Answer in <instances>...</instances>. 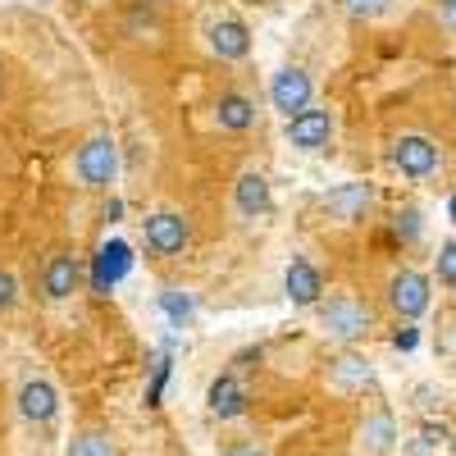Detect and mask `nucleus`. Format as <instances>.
I'll return each mask as SVG.
<instances>
[{"label":"nucleus","instance_id":"1","mask_svg":"<svg viewBox=\"0 0 456 456\" xmlns=\"http://www.w3.org/2000/svg\"><path fill=\"white\" fill-rule=\"evenodd\" d=\"M320 324H324V333H329L333 342H356V338L370 333L374 315H370L365 301H356V297H347V292H338V297H329V306L320 311Z\"/></svg>","mask_w":456,"mask_h":456},{"label":"nucleus","instance_id":"2","mask_svg":"<svg viewBox=\"0 0 456 456\" xmlns=\"http://www.w3.org/2000/svg\"><path fill=\"white\" fill-rule=\"evenodd\" d=\"M73 169H78V178L87 187H110L114 183V169H119V151H114V137L96 133L78 146V160H73Z\"/></svg>","mask_w":456,"mask_h":456},{"label":"nucleus","instance_id":"3","mask_svg":"<svg viewBox=\"0 0 456 456\" xmlns=\"http://www.w3.org/2000/svg\"><path fill=\"white\" fill-rule=\"evenodd\" d=\"M429 274H420V270H402V274H393V283H388V306L402 315V320H415V315H425L429 311Z\"/></svg>","mask_w":456,"mask_h":456},{"label":"nucleus","instance_id":"4","mask_svg":"<svg viewBox=\"0 0 456 456\" xmlns=\"http://www.w3.org/2000/svg\"><path fill=\"white\" fill-rule=\"evenodd\" d=\"M270 101H274V110L288 114V119L306 114L311 110V78H306V69H297V64L279 69L274 83H270Z\"/></svg>","mask_w":456,"mask_h":456},{"label":"nucleus","instance_id":"5","mask_svg":"<svg viewBox=\"0 0 456 456\" xmlns=\"http://www.w3.org/2000/svg\"><path fill=\"white\" fill-rule=\"evenodd\" d=\"M393 165L406 174V178H429L438 169V142L420 137V133H406L393 142Z\"/></svg>","mask_w":456,"mask_h":456},{"label":"nucleus","instance_id":"6","mask_svg":"<svg viewBox=\"0 0 456 456\" xmlns=\"http://www.w3.org/2000/svg\"><path fill=\"white\" fill-rule=\"evenodd\" d=\"M370 206H374V187H370V183H338L333 192H324V210H329L338 224L365 219Z\"/></svg>","mask_w":456,"mask_h":456},{"label":"nucleus","instance_id":"7","mask_svg":"<svg viewBox=\"0 0 456 456\" xmlns=\"http://www.w3.org/2000/svg\"><path fill=\"white\" fill-rule=\"evenodd\" d=\"M187 238H192V228H187L183 215L174 210H160V215H146V247L160 251V256H178L187 247Z\"/></svg>","mask_w":456,"mask_h":456},{"label":"nucleus","instance_id":"8","mask_svg":"<svg viewBox=\"0 0 456 456\" xmlns=\"http://www.w3.org/2000/svg\"><path fill=\"white\" fill-rule=\"evenodd\" d=\"M128 270H133V251H128V242H119V238L105 242V247L96 251V265H92V283H96V292H110Z\"/></svg>","mask_w":456,"mask_h":456},{"label":"nucleus","instance_id":"9","mask_svg":"<svg viewBox=\"0 0 456 456\" xmlns=\"http://www.w3.org/2000/svg\"><path fill=\"white\" fill-rule=\"evenodd\" d=\"M329 133H333L329 110H306V114H297V119H288V142H292L297 151H320V146H329Z\"/></svg>","mask_w":456,"mask_h":456},{"label":"nucleus","instance_id":"10","mask_svg":"<svg viewBox=\"0 0 456 456\" xmlns=\"http://www.w3.org/2000/svg\"><path fill=\"white\" fill-rule=\"evenodd\" d=\"M283 288H288V297L297 301V306H315L320 301V292H324V279H320V270L311 260H292L288 265V274H283Z\"/></svg>","mask_w":456,"mask_h":456},{"label":"nucleus","instance_id":"11","mask_svg":"<svg viewBox=\"0 0 456 456\" xmlns=\"http://www.w3.org/2000/svg\"><path fill=\"white\" fill-rule=\"evenodd\" d=\"M210 51H215L219 60H242V55L251 51V32H247V23H238V19H219V23H210Z\"/></svg>","mask_w":456,"mask_h":456},{"label":"nucleus","instance_id":"12","mask_svg":"<svg viewBox=\"0 0 456 456\" xmlns=\"http://www.w3.org/2000/svg\"><path fill=\"white\" fill-rule=\"evenodd\" d=\"M206 402H210V415H219V420H238V415L247 411V393H242V384L233 374H219L210 384V393H206Z\"/></svg>","mask_w":456,"mask_h":456},{"label":"nucleus","instance_id":"13","mask_svg":"<svg viewBox=\"0 0 456 456\" xmlns=\"http://www.w3.org/2000/svg\"><path fill=\"white\" fill-rule=\"evenodd\" d=\"M215 124H219L224 133L251 128V124H256V101L242 96V92H224V96L215 101Z\"/></svg>","mask_w":456,"mask_h":456},{"label":"nucleus","instance_id":"14","mask_svg":"<svg viewBox=\"0 0 456 456\" xmlns=\"http://www.w3.org/2000/svg\"><path fill=\"white\" fill-rule=\"evenodd\" d=\"M329 374H333V384H338L342 393H361V388L374 384V365H370L365 356H356V352H342V356L329 365Z\"/></svg>","mask_w":456,"mask_h":456},{"label":"nucleus","instance_id":"15","mask_svg":"<svg viewBox=\"0 0 456 456\" xmlns=\"http://www.w3.org/2000/svg\"><path fill=\"white\" fill-rule=\"evenodd\" d=\"M19 411H23V420H51L60 411V397L46 379H28L23 393H19Z\"/></svg>","mask_w":456,"mask_h":456},{"label":"nucleus","instance_id":"16","mask_svg":"<svg viewBox=\"0 0 456 456\" xmlns=\"http://www.w3.org/2000/svg\"><path fill=\"white\" fill-rule=\"evenodd\" d=\"M78 279H83V265L73 260V256H55V260L46 265V274H42V288H46L51 301H64V297H73Z\"/></svg>","mask_w":456,"mask_h":456},{"label":"nucleus","instance_id":"17","mask_svg":"<svg viewBox=\"0 0 456 456\" xmlns=\"http://www.w3.org/2000/svg\"><path fill=\"white\" fill-rule=\"evenodd\" d=\"M233 201H238V210H242V215H251V219H256L265 206H270V183H265V174H260V169H242V174H238Z\"/></svg>","mask_w":456,"mask_h":456},{"label":"nucleus","instance_id":"18","mask_svg":"<svg viewBox=\"0 0 456 456\" xmlns=\"http://www.w3.org/2000/svg\"><path fill=\"white\" fill-rule=\"evenodd\" d=\"M393 438H397L393 415H388V411H374L370 420H365V429H361V443H365V452L384 456V452H393Z\"/></svg>","mask_w":456,"mask_h":456},{"label":"nucleus","instance_id":"19","mask_svg":"<svg viewBox=\"0 0 456 456\" xmlns=\"http://www.w3.org/2000/svg\"><path fill=\"white\" fill-rule=\"evenodd\" d=\"M160 306H165V315H169L174 329H187V324H192V315H197L192 292H178V288H165L160 292Z\"/></svg>","mask_w":456,"mask_h":456},{"label":"nucleus","instance_id":"20","mask_svg":"<svg viewBox=\"0 0 456 456\" xmlns=\"http://www.w3.org/2000/svg\"><path fill=\"white\" fill-rule=\"evenodd\" d=\"M69 456H119V452H114V443L105 434H78L73 447H69Z\"/></svg>","mask_w":456,"mask_h":456},{"label":"nucleus","instance_id":"21","mask_svg":"<svg viewBox=\"0 0 456 456\" xmlns=\"http://www.w3.org/2000/svg\"><path fill=\"white\" fill-rule=\"evenodd\" d=\"M165 384H169V356H160V361H156V370H151V384H146V406H160Z\"/></svg>","mask_w":456,"mask_h":456},{"label":"nucleus","instance_id":"22","mask_svg":"<svg viewBox=\"0 0 456 456\" xmlns=\"http://www.w3.org/2000/svg\"><path fill=\"white\" fill-rule=\"evenodd\" d=\"M438 283L456 288V238L438 247Z\"/></svg>","mask_w":456,"mask_h":456},{"label":"nucleus","instance_id":"23","mask_svg":"<svg viewBox=\"0 0 456 456\" xmlns=\"http://www.w3.org/2000/svg\"><path fill=\"white\" fill-rule=\"evenodd\" d=\"M397 238L406 233V238H415V233H420V210H397Z\"/></svg>","mask_w":456,"mask_h":456},{"label":"nucleus","instance_id":"24","mask_svg":"<svg viewBox=\"0 0 456 456\" xmlns=\"http://www.w3.org/2000/svg\"><path fill=\"white\" fill-rule=\"evenodd\" d=\"M14 297H19V279H14L10 270H0V311L14 306Z\"/></svg>","mask_w":456,"mask_h":456},{"label":"nucleus","instance_id":"25","mask_svg":"<svg viewBox=\"0 0 456 456\" xmlns=\"http://www.w3.org/2000/svg\"><path fill=\"white\" fill-rule=\"evenodd\" d=\"M347 10H352L356 19H370V14H384L388 0H347Z\"/></svg>","mask_w":456,"mask_h":456},{"label":"nucleus","instance_id":"26","mask_svg":"<svg viewBox=\"0 0 456 456\" xmlns=\"http://www.w3.org/2000/svg\"><path fill=\"white\" fill-rule=\"evenodd\" d=\"M415 342H420V333H415V329H411V324H406V329H397V333H393V347H397V352H415Z\"/></svg>","mask_w":456,"mask_h":456},{"label":"nucleus","instance_id":"27","mask_svg":"<svg viewBox=\"0 0 456 456\" xmlns=\"http://www.w3.org/2000/svg\"><path fill=\"white\" fill-rule=\"evenodd\" d=\"M219 456H265V447H256V443H233V447H224Z\"/></svg>","mask_w":456,"mask_h":456},{"label":"nucleus","instance_id":"28","mask_svg":"<svg viewBox=\"0 0 456 456\" xmlns=\"http://www.w3.org/2000/svg\"><path fill=\"white\" fill-rule=\"evenodd\" d=\"M425 443H429V447L447 443V429H443V425H425Z\"/></svg>","mask_w":456,"mask_h":456},{"label":"nucleus","instance_id":"29","mask_svg":"<svg viewBox=\"0 0 456 456\" xmlns=\"http://www.w3.org/2000/svg\"><path fill=\"white\" fill-rule=\"evenodd\" d=\"M447 219H452V224H456V197H452V201H447Z\"/></svg>","mask_w":456,"mask_h":456},{"label":"nucleus","instance_id":"30","mask_svg":"<svg viewBox=\"0 0 456 456\" xmlns=\"http://www.w3.org/2000/svg\"><path fill=\"white\" fill-rule=\"evenodd\" d=\"M447 19L456 23V0H447Z\"/></svg>","mask_w":456,"mask_h":456}]
</instances>
